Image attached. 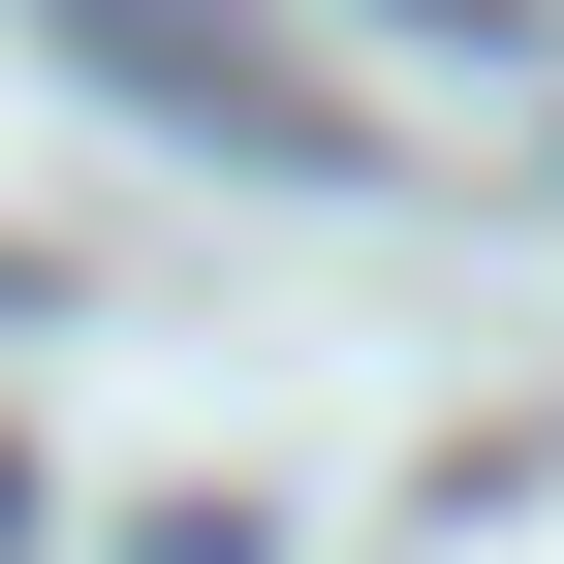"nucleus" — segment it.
Segmentation results:
<instances>
[{
	"instance_id": "obj_2",
	"label": "nucleus",
	"mask_w": 564,
	"mask_h": 564,
	"mask_svg": "<svg viewBox=\"0 0 564 564\" xmlns=\"http://www.w3.org/2000/svg\"><path fill=\"white\" fill-rule=\"evenodd\" d=\"M0 314H32V251H0Z\"/></svg>"
},
{
	"instance_id": "obj_1",
	"label": "nucleus",
	"mask_w": 564,
	"mask_h": 564,
	"mask_svg": "<svg viewBox=\"0 0 564 564\" xmlns=\"http://www.w3.org/2000/svg\"><path fill=\"white\" fill-rule=\"evenodd\" d=\"M63 32H95L126 95L188 126V158H251V188H345V158H377V126H345V95H282V63L220 32V0H63Z\"/></svg>"
}]
</instances>
